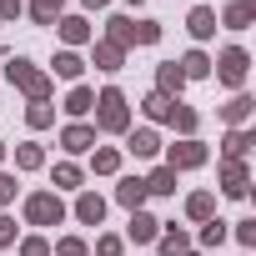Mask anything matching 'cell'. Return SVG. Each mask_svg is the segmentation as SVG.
Masks as SVG:
<instances>
[{
	"mask_svg": "<svg viewBox=\"0 0 256 256\" xmlns=\"http://www.w3.org/2000/svg\"><path fill=\"white\" fill-rule=\"evenodd\" d=\"M126 136L131 131V106H126V96H120V86H106L100 96H96V136Z\"/></svg>",
	"mask_w": 256,
	"mask_h": 256,
	"instance_id": "cell-1",
	"label": "cell"
},
{
	"mask_svg": "<svg viewBox=\"0 0 256 256\" xmlns=\"http://www.w3.org/2000/svg\"><path fill=\"white\" fill-rule=\"evenodd\" d=\"M6 80H10L16 90H26L30 100H50V90H56V80H50L40 66H30L26 56H16V60L6 66Z\"/></svg>",
	"mask_w": 256,
	"mask_h": 256,
	"instance_id": "cell-2",
	"label": "cell"
},
{
	"mask_svg": "<svg viewBox=\"0 0 256 256\" xmlns=\"http://www.w3.org/2000/svg\"><path fill=\"white\" fill-rule=\"evenodd\" d=\"M26 221L30 226H60L66 221V201L56 191H30L26 196Z\"/></svg>",
	"mask_w": 256,
	"mask_h": 256,
	"instance_id": "cell-3",
	"label": "cell"
},
{
	"mask_svg": "<svg viewBox=\"0 0 256 256\" xmlns=\"http://www.w3.org/2000/svg\"><path fill=\"white\" fill-rule=\"evenodd\" d=\"M246 66H251V56L241 50V46H226L216 60H211V70L221 76V86H231V90H241L246 86Z\"/></svg>",
	"mask_w": 256,
	"mask_h": 256,
	"instance_id": "cell-4",
	"label": "cell"
},
{
	"mask_svg": "<svg viewBox=\"0 0 256 256\" xmlns=\"http://www.w3.org/2000/svg\"><path fill=\"white\" fill-rule=\"evenodd\" d=\"M166 166H171V171H196V166H206V146H201L196 136H186V141H176V146L166 151Z\"/></svg>",
	"mask_w": 256,
	"mask_h": 256,
	"instance_id": "cell-5",
	"label": "cell"
},
{
	"mask_svg": "<svg viewBox=\"0 0 256 256\" xmlns=\"http://www.w3.org/2000/svg\"><path fill=\"white\" fill-rule=\"evenodd\" d=\"M221 191L236 196V201L251 191V171H246V161H221Z\"/></svg>",
	"mask_w": 256,
	"mask_h": 256,
	"instance_id": "cell-6",
	"label": "cell"
},
{
	"mask_svg": "<svg viewBox=\"0 0 256 256\" xmlns=\"http://www.w3.org/2000/svg\"><path fill=\"white\" fill-rule=\"evenodd\" d=\"M126 151H131L136 161H151V156L161 151V136L151 131V126H141V131H136V126H131V131H126Z\"/></svg>",
	"mask_w": 256,
	"mask_h": 256,
	"instance_id": "cell-7",
	"label": "cell"
},
{
	"mask_svg": "<svg viewBox=\"0 0 256 256\" xmlns=\"http://www.w3.org/2000/svg\"><path fill=\"white\" fill-rule=\"evenodd\" d=\"M60 146H66L70 156H80V151H96V126H86V120H70L66 131H60Z\"/></svg>",
	"mask_w": 256,
	"mask_h": 256,
	"instance_id": "cell-8",
	"label": "cell"
},
{
	"mask_svg": "<svg viewBox=\"0 0 256 256\" xmlns=\"http://www.w3.org/2000/svg\"><path fill=\"white\" fill-rule=\"evenodd\" d=\"M56 30H60L66 50H76V46H90V20H86V16H60V20H56Z\"/></svg>",
	"mask_w": 256,
	"mask_h": 256,
	"instance_id": "cell-9",
	"label": "cell"
},
{
	"mask_svg": "<svg viewBox=\"0 0 256 256\" xmlns=\"http://www.w3.org/2000/svg\"><path fill=\"white\" fill-rule=\"evenodd\" d=\"M90 66H96V70H106V76H116V70L126 66V50H120V46H110V40H96V46H90Z\"/></svg>",
	"mask_w": 256,
	"mask_h": 256,
	"instance_id": "cell-10",
	"label": "cell"
},
{
	"mask_svg": "<svg viewBox=\"0 0 256 256\" xmlns=\"http://www.w3.org/2000/svg\"><path fill=\"white\" fill-rule=\"evenodd\" d=\"M181 90H186V76H181V66H176V60H161V70H156V96L176 100Z\"/></svg>",
	"mask_w": 256,
	"mask_h": 256,
	"instance_id": "cell-11",
	"label": "cell"
},
{
	"mask_svg": "<svg viewBox=\"0 0 256 256\" xmlns=\"http://www.w3.org/2000/svg\"><path fill=\"white\" fill-rule=\"evenodd\" d=\"M76 221H80V226H100V221H106V196L80 191V196H76Z\"/></svg>",
	"mask_w": 256,
	"mask_h": 256,
	"instance_id": "cell-12",
	"label": "cell"
},
{
	"mask_svg": "<svg viewBox=\"0 0 256 256\" xmlns=\"http://www.w3.org/2000/svg\"><path fill=\"white\" fill-rule=\"evenodd\" d=\"M186 30H191V40H211V36H216V10H211V6H191Z\"/></svg>",
	"mask_w": 256,
	"mask_h": 256,
	"instance_id": "cell-13",
	"label": "cell"
},
{
	"mask_svg": "<svg viewBox=\"0 0 256 256\" xmlns=\"http://www.w3.org/2000/svg\"><path fill=\"white\" fill-rule=\"evenodd\" d=\"M116 201H120L126 211H141V206H146V181H141V176H120Z\"/></svg>",
	"mask_w": 256,
	"mask_h": 256,
	"instance_id": "cell-14",
	"label": "cell"
},
{
	"mask_svg": "<svg viewBox=\"0 0 256 256\" xmlns=\"http://www.w3.org/2000/svg\"><path fill=\"white\" fill-rule=\"evenodd\" d=\"M251 20H256V0H231V6L221 10V26L226 30H246Z\"/></svg>",
	"mask_w": 256,
	"mask_h": 256,
	"instance_id": "cell-15",
	"label": "cell"
},
{
	"mask_svg": "<svg viewBox=\"0 0 256 256\" xmlns=\"http://www.w3.org/2000/svg\"><path fill=\"white\" fill-rule=\"evenodd\" d=\"M106 40L120 46V50L136 46V20H131V16H110V20H106Z\"/></svg>",
	"mask_w": 256,
	"mask_h": 256,
	"instance_id": "cell-16",
	"label": "cell"
},
{
	"mask_svg": "<svg viewBox=\"0 0 256 256\" xmlns=\"http://www.w3.org/2000/svg\"><path fill=\"white\" fill-rule=\"evenodd\" d=\"M126 236L146 246V241H156V236H161V221H156V216H146V211H131V226H126Z\"/></svg>",
	"mask_w": 256,
	"mask_h": 256,
	"instance_id": "cell-17",
	"label": "cell"
},
{
	"mask_svg": "<svg viewBox=\"0 0 256 256\" xmlns=\"http://www.w3.org/2000/svg\"><path fill=\"white\" fill-rule=\"evenodd\" d=\"M251 110H256V100H251L246 90H236V96H231V100L221 106V116H226V126H246V120H251Z\"/></svg>",
	"mask_w": 256,
	"mask_h": 256,
	"instance_id": "cell-18",
	"label": "cell"
},
{
	"mask_svg": "<svg viewBox=\"0 0 256 256\" xmlns=\"http://www.w3.org/2000/svg\"><path fill=\"white\" fill-rule=\"evenodd\" d=\"M176 66H181L186 80H206V76H211V56H206V50H186Z\"/></svg>",
	"mask_w": 256,
	"mask_h": 256,
	"instance_id": "cell-19",
	"label": "cell"
},
{
	"mask_svg": "<svg viewBox=\"0 0 256 256\" xmlns=\"http://www.w3.org/2000/svg\"><path fill=\"white\" fill-rule=\"evenodd\" d=\"M146 181V196H176V171L171 166H156L151 176H141Z\"/></svg>",
	"mask_w": 256,
	"mask_h": 256,
	"instance_id": "cell-20",
	"label": "cell"
},
{
	"mask_svg": "<svg viewBox=\"0 0 256 256\" xmlns=\"http://www.w3.org/2000/svg\"><path fill=\"white\" fill-rule=\"evenodd\" d=\"M221 151H226V161H241V156L251 151V131H246V126H231L226 141H221Z\"/></svg>",
	"mask_w": 256,
	"mask_h": 256,
	"instance_id": "cell-21",
	"label": "cell"
},
{
	"mask_svg": "<svg viewBox=\"0 0 256 256\" xmlns=\"http://www.w3.org/2000/svg\"><path fill=\"white\" fill-rule=\"evenodd\" d=\"M90 110H96V90H90V86H76V90L66 96V116L80 120V116H90Z\"/></svg>",
	"mask_w": 256,
	"mask_h": 256,
	"instance_id": "cell-22",
	"label": "cell"
},
{
	"mask_svg": "<svg viewBox=\"0 0 256 256\" xmlns=\"http://www.w3.org/2000/svg\"><path fill=\"white\" fill-rule=\"evenodd\" d=\"M186 216H191V221H211V216H216V196H211V191H191V196H186Z\"/></svg>",
	"mask_w": 256,
	"mask_h": 256,
	"instance_id": "cell-23",
	"label": "cell"
},
{
	"mask_svg": "<svg viewBox=\"0 0 256 256\" xmlns=\"http://www.w3.org/2000/svg\"><path fill=\"white\" fill-rule=\"evenodd\" d=\"M156 246H161V256H181V251H191V236H186L181 226H171V231L156 236Z\"/></svg>",
	"mask_w": 256,
	"mask_h": 256,
	"instance_id": "cell-24",
	"label": "cell"
},
{
	"mask_svg": "<svg viewBox=\"0 0 256 256\" xmlns=\"http://www.w3.org/2000/svg\"><path fill=\"white\" fill-rule=\"evenodd\" d=\"M90 171H96V176H116V171H120V151H116V146H100V151L90 156Z\"/></svg>",
	"mask_w": 256,
	"mask_h": 256,
	"instance_id": "cell-25",
	"label": "cell"
},
{
	"mask_svg": "<svg viewBox=\"0 0 256 256\" xmlns=\"http://www.w3.org/2000/svg\"><path fill=\"white\" fill-rule=\"evenodd\" d=\"M60 6H66V0H30V20L36 26H56L60 20Z\"/></svg>",
	"mask_w": 256,
	"mask_h": 256,
	"instance_id": "cell-26",
	"label": "cell"
},
{
	"mask_svg": "<svg viewBox=\"0 0 256 256\" xmlns=\"http://www.w3.org/2000/svg\"><path fill=\"white\" fill-rule=\"evenodd\" d=\"M171 126H176V131H181V141H186V136H196V126H201V116H196L191 106H181V100H176V110H171Z\"/></svg>",
	"mask_w": 256,
	"mask_h": 256,
	"instance_id": "cell-27",
	"label": "cell"
},
{
	"mask_svg": "<svg viewBox=\"0 0 256 256\" xmlns=\"http://www.w3.org/2000/svg\"><path fill=\"white\" fill-rule=\"evenodd\" d=\"M26 126H30V131H46V126H56V110H50V100H30V110H26Z\"/></svg>",
	"mask_w": 256,
	"mask_h": 256,
	"instance_id": "cell-28",
	"label": "cell"
},
{
	"mask_svg": "<svg viewBox=\"0 0 256 256\" xmlns=\"http://www.w3.org/2000/svg\"><path fill=\"white\" fill-rule=\"evenodd\" d=\"M80 70H86V60H80L76 50H60V56H56V76H60V80H80Z\"/></svg>",
	"mask_w": 256,
	"mask_h": 256,
	"instance_id": "cell-29",
	"label": "cell"
},
{
	"mask_svg": "<svg viewBox=\"0 0 256 256\" xmlns=\"http://www.w3.org/2000/svg\"><path fill=\"white\" fill-rule=\"evenodd\" d=\"M141 110H146V120H171V110H176V100H166V96H156V90H151V96L141 100Z\"/></svg>",
	"mask_w": 256,
	"mask_h": 256,
	"instance_id": "cell-30",
	"label": "cell"
},
{
	"mask_svg": "<svg viewBox=\"0 0 256 256\" xmlns=\"http://www.w3.org/2000/svg\"><path fill=\"white\" fill-rule=\"evenodd\" d=\"M16 166H20V171H40V166H46V151H40L36 141H26V146H16Z\"/></svg>",
	"mask_w": 256,
	"mask_h": 256,
	"instance_id": "cell-31",
	"label": "cell"
},
{
	"mask_svg": "<svg viewBox=\"0 0 256 256\" xmlns=\"http://www.w3.org/2000/svg\"><path fill=\"white\" fill-rule=\"evenodd\" d=\"M80 181H86V171H80L76 161H60V166H56V186H60V191H80Z\"/></svg>",
	"mask_w": 256,
	"mask_h": 256,
	"instance_id": "cell-32",
	"label": "cell"
},
{
	"mask_svg": "<svg viewBox=\"0 0 256 256\" xmlns=\"http://www.w3.org/2000/svg\"><path fill=\"white\" fill-rule=\"evenodd\" d=\"M231 231H226V221L221 216H211V221H201V246H221Z\"/></svg>",
	"mask_w": 256,
	"mask_h": 256,
	"instance_id": "cell-33",
	"label": "cell"
},
{
	"mask_svg": "<svg viewBox=\"0 0 256 256\" xmlns=\"http://www.w3.org/2000/svg\"><path fill=\"white\" fill-rule=\"evenodd\" d=\"M16 256H50V241H46V236H20Z\"/></svg>",
	"mask_w": 256,
	"mask_h": 256,
	"instance_id": "cell-34",
	"label": "cell"
},
{
	"mask_svg": "<svg viewBox=\"0 0 256 256\" xmlns=\"http://www.w3.org/2000/svg\"><path fill=\"white\" fill-rule=\"evenodd\" d=\"M161 40V20H136V46H156Z\"/></svg>",
	"mask_w": 256,
	"mask_h": 256,
	"instance_id": "cell-35",
	"label": "cell"
},
{
	"mask_svg": "<svg viewBox=\"0 0 256 256\" xmlns=\"http://www.w3.org/2000/svg\"><path fill=\"white\" fill-rule=\"evenodd\" d=\"M56 256H86V241L80 236H60L56 241Z\"/></svg>",
	"mask_w": 256,
	"mask_h": 256,
	"instance_id": "cell-36",
	"label": "cell"
},
{
	"mask_svg": "<svg viewBox=\"0 0 256 256\" xmlns=\"http://www.w3.org/2000/svg\"><path fill=\"white\" fill-rule=\"evenodd\" d=\"M236 241H241V246H256V216L236 221Z\"/></svg>",
	"mask_w": 256,
	"mask_h": 256,
	"instance_id": "cell-37",
	"label": "cell"
},
{
	"mask_svg": "<svg viewBox=\"0 0 256 256\" xmlns=\"http://www.w3.org/2000/svg\"><path fill=\"white\" fill-rule=\"evenodd\" d=\"M120 251H126L120 236H100V241H96V256H120Z\"/></svg>",
	"mask_w": 256,
	"mask_h": 256,
	"instance_id": "cell-38",
	"label": "cell"
},
{
	"mask_svg": "<svg viewBox=\"0 0 256 256\" xmlns=\"http://www.w3.org/2000/svg\"><path fill=\"white\" fill-rule=\"evenodd\" d=\"M10 201H16V176L0 171V206H10Z\"/></svg>",
	"mask_w": 256,
	"mask_h": 256,
	"instance_id": "cell-39",
	"label": "cell"
},
{
	"mask_svg": "<svg viewBox=\"0 0 256 256\" xmlns=\"http://www.w3.org/2000/svg\"><path fill=\"white\" fill-rule=\"evenodd\" d=\"M26 10V0H0V20H16Z\"/></svg>",
	"mask_w": 256,
	"mask_h": 256,
	"instance_id": "cell-40",
	"label": "cell"
},
{
	"mask_svg": "<svg viewBox=\"0 0 256 256\" xmlns=\"http://www.w3.org/2000/svg\"><path fill=\"white\" fill-rule=\"evenodd\" d=\"M10 241H16V221L0 211V246H10Z\"/></svg>",
	"mask_w": 256,
	"mask_h": 256,
	"instance_id": "cell-41",
	"label": "cell"
},
{
	"mask_svg": "<svg viewBox=\"0 0 256 256\" xmlns=\"http://www.w3.org/2000/svg\"><path fill=\"white\" fill-rule=\"evenodd\" d=\"M80 6H86V10H100V6H110V0H80Z\"/></svg>",
	"mask_w": 256,
	"mask_h": 256,
	"instance_id": "cell-42",
	"label": "cell"
},
{
	"mask_svg": "<svg viewBox=\"0 0 256 256\" xmlns=\"http://www.w3.org/2000/svg\"><path fill=\"white\" fill-rule=\"evenodd\" d=\"M0 161H6V141H0Z\"/></svg>",
	"mask_w": 256,
	"mask_h": 256,
	"instance_id": "cell-43",
	"label": "cell"
},
{
	"mask_svg": "<svg viewBox=\"0 0 256 256\" xmlns=\"http://www.w3.org/2000/svg\"><path fill=\"white\" fill-rule=\"evenodd\" d=\"M181 256H201V251H181Z\"/></svg>",
	"mask_w": 256,
	"mask_h": 256,
	"instance_id": "cell-44",
	"label": "cell"
},
{
	"mask_svg": "<svg viewBox=\"0 0 256 256\" xmlns=\"http://www.w3.org/2000/svg\"><path fill=\"white\" fill-rule=\"evenodd\" d=\"M126 6H141V0H126Z\"/></svg>",
	"mask_w": 256,
	"mask_h": 256,
	"instance_id": "cell-45",
	"label": "cell"
}]
</instances>
